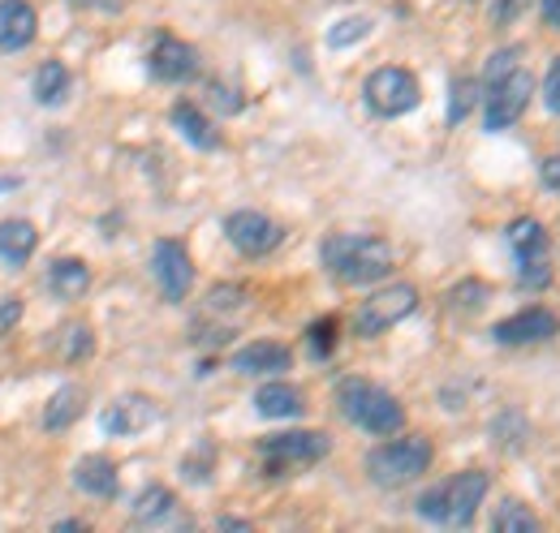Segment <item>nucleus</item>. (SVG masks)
<instances>
[{"instance_id":"28","label":"nucleus","mask_w":560,"mask_h":533,"mask_svg":"<svg viewBox=\"0 0 560 533\" xmlns=\"http://www.w3.org/2000/svg\"><path fill=\"white\" fill-rule=\"evenodd\" d=\"M337 332H341V323H337V319H315V323L306 328V344H311V353H315L319 362L337 353Z\"/></svg>"},{"instance_id":"27","label":"nucleus","mask_w":560,"mask_h":533,"mask_svg":"<svg viewBox=\"0 0 560 533\" xmlns=\"http://www.w3.org/2000/svg\"><path fill=\"white\" fill-rule=\"evenodd\" d=\"M479 104V82L475 78H453V91H448V126H462Z\"/></svg>"},{"instance_id":"3","label":"nucleus","mask_w":560,"mask_h":533,"mask_svg":"<svg viewBox=\"0 0 560 533\" xmlns=\"http://www.w3.org/2000/svg\"><path fill=\"white\" fill-rule=\"evenodd\" d=\"M337 404H341V413L350 417L353 426L366 430V435H397L406 426V408L397 404V396L384 392L371 379H358V375L337 383Z\"/></svg>"},{"instance_id":"32","label":"nucleus","mask_w":560,"mask_h":533,"mask_svg":"<svg viewBox=\"0 0 560 533\" xmlns=\"http://www.w3.org/2000/svg\"><path fill=\"white\" fill-rule=\"evenodd\" d=\"M453 301H457V306H470V310H479V306L488 301V284L470 280V284H462V288L453 293Z\"/></svg>"},{"instance_id":"15","label":"nucleus","mask_w":560,"mask_h":533,"mask_svg":"<svg viewBox=\"0 0 560 533\" xmlns=\"http://www.w3.org/2000/svg\"><path fill=\"white\" fill-rule=\"evenodd\" d=\"M229 366L237 375H284L293 366V353L280 340H250L229 357Z\"/></svg>"},{"instance_id":"12","label":"nucleus","mask_w":560,"mask_h":533,"mask_svg":"<svg viewBox=\"0 0 560 533\" xmlns=\"http://www.w3.org/2000/svg\"><path fill=\"white\" fill-rule=\"evenodd\" d=\"M557 332H560V319L548 306H526V310L500 319L491 328V340L495 344H509V348H522V344H544V340H552Z\"/></svg>"},{"instance_id":"29","label":"nucleus","mask_w":560,"mask_h":533,"mask_svg":"<svg viewBox=\"0 0 560 533\" xmlns=\"http://www.w3.org/2000/svg\"><path fill=\"white\" fill-rule=\"evenodd\" d=\"M530 4H535V0H491V13H488L491 26H513Z\"/></svg>"},{"instance_id":"4","label":"nucleus","mask_w":560,"mask_h":533,"mask_svg":"<svg viewBox=\"0 0 560 533\" xmlns=\"http://www.w3.org/2000/svg\"><path fill=\"white\" fill-rule=\"evenodd\" d=\"M504 241H509V250L517 259V284L522 288L539 293V288L552 284V246H548V228L539 220H530V215L513 220L504 228Z\"/></svg>"},{"instance_id":"22","label":"nucleus","mask_w":560,"mask_h":533,"mask_svg":"<svg viewBox=\"0 0 560 533\" xmlns=\"http://www.w3.org/2000/svg\"><path fill=\"white\" fill-rule=\"evenodd\" d=\"M78 413H82V388H57L52 400H48V408H44V430L48 435H61V430H70L73 422H78Z\"/></svg>"},{"instance_id":"13","label":"nucleus","mask_w":560,"mask_h":533,"mask_svg":"<svg viewBox=\"0 0 560 533\" xmlns=\"http://www.w3.org/2000/svg\"><path fill=\"white\" fill-rule=\"evenodd\" d=\"M155 422H160V408L151 404V396H139V392L117 396L100 413V426H104V435H113V439H135L147 426H155Z\"/></svg>"},{"instance_id":"6","label":"nucleus","mask_w":560,"mask_h":533,"mask_svg":"<svg viewBox=\"0 0 560 533\" xmlns=\"http://www.w3.org/2000/svg\"><path fill=\"white\" fill-rule=\"evenodd\" d=\"M535 99V73L526 69H509L504 78L488 82V99H483V130L500 133L513 130L522 121V112L530 108Z\"/></svg>"},{"instance_id":"39","label":"nucleus","mask_w":560,"mask_h":533,"mask_svg":"<svg viewBox=\"0 0 560 533\" xmlns=\"http://www.w3.org/2000/svg\"><path fill=\"white\" fill-rule=\"evenodd\" d=\"M539 13H544V22L560 31V0H539Z\"/></svg>"},{"instance_id":"5","label":"nucleus","mask_w":560,"mask_h":533,"mask_svg":"<svg viewBox=\"0 0 560 533\" xmlns=\"http://www.w3.org/2000/svg\"><path fill=\"white\" fill-rule=\"evenodd\" d=\"M431 465V443L422 435H401V439H384L371 457H366V473L380 486H406L422 477Z\"/></svg>"},{"instance_id":"36","label":"nucleus","mask_w":560,"mask_h":533,"mask_svg":"<svg viewBox=\"0 0 560 533\" xmlns=\"http://www.w3.org/2000/svg\"><path fill=\"white\" fill-rule=\"evenodd\" d=\"M70 4L82 13H121L126 9V0H70Z\"/></svg>"},{"instance_id":"7","label":"nucleus","mask_w":560,"mask_h":533,"mask_svg":"<svg viewBox=\"0 0 560 533\" xmlns=\"http://www.w3.org/2000/svg\"><path fill=\"white\" fill-rule=\"evenodd\" d=\"M362 99H366V108H371L375 117H406V112H415V108H419L422 86L410 69L380 66L371 78H366Z\"/></svg>"},{"instance_id":"20","label":"nucleus","mask_w":560,"mask_h":533,"mask_svg":"<svg viewBox=\"0 0 560 533\" xmlns=\"http://www.w3.org/2000/svg\"><path fill=\"white\" fill-rule=\"evenodd\" d=\"M48 288L61 301H78L91 288V266L82 263V259H57V263L48 266Z\"/></svg>"},{"instance_id":"17","label":"nucleus","mask_w":560,"mask_h":533,"mask_svg":"<svg viewBox=\"0 0 560 533\" xmlns=\"http://www.w3.org/2000/svg\"><path fill=\"white\" fill-rule=\"evenodd\" d=\"M73 486L91 499H117L121 490V477H117V465L108 457H82L73 465Z\"/></svg>"},{"instance_id":"40","label":"nucleus","mask_w":560,"mask_h":533,"mask_svg":"<svg viewBox=\"0 0 560 533\" xmlns=\"http://www.w3.org/2000/svg\"><path fill=\"white\" fill-rule=\"evenodd\" d=\"M215 530H250V521H237V517H220Z\"/></svg>"},{"instance_id":"19","label":"nucleus","mask_w":560,"mask_h":533,"mask_svg":"<svg viewBox=\"0 0 560 533\" xmlns=\"http://www.w3.org/2000/svg\"><path fill=\"white\" fill-rule=\"evenodd\" d=\"M39 246V233L31 220H4L0 224V263L4 266H26Z\"/></svg>"},{"instance_id":"2","label":"nucleus","mask_w":560,"mask_h":533,"mask_svg":"<svg viewBox=\"0 0 560 533\" xmlns=\"http://www.w3.org/2000/svg\"><path fill=\"white\" fill-rule=\"evenodd\" d=\"M491 477L483 469H466V473H453L444 477L440 486L422 490L419 495V517L427 525H444V530H466L479 512V504L488 499Z\"/></svg>"},{"instance_id":"18","label":"nucleus","mask_w":560,"mask_h":533,"mask_svg":"<svg viewBox=\"0 0 560 533\" xmlns=\"http://www.w3.org/2000/svg\"><path fill=\"white\" fill-rule=\"evenodd\" d=\"M173 126H177V133H182L190 146H199V151H215V146L224 142V138H220V126H211L190 99H177V104H173Z\"/></svg>"},{"instance_id":"1","label":"nucleus","mask_w":560,"mask_h":533,"mask_svg":"<svg viewBox=\"0 0 560 533\" xmlns=\"http://www.w3.org/2000/svg\"><path fill=\"white\" fill-rule=\"evenodd\" d=\"M319 259L341 284H375L393 271V246L371 233H332L324 237Z\"/></svg>"},{"instance_id":"10","label":"nucleus","mask_w":560,"mask_h":533,"mask_svg":"<svg viewBox=\"0 0 560 533\" xmlns=\"http://www.w3.org/2000/svg\"><path fill=\"white\" fill-rule=\"evenodd\" d=\"M224 237L246 259H264V254H272L284 241V228L272 215H264V211H233V215H224Z\"/></svg>"},{"instance_id":"26","label":"nucleus","mask_w":560,"mask_h":533,"mask_svg":"<svg viewBox=\"0 0 560 533\" xmlns=\"http://www.w3.org/2000/svg\"><path fill=\"white\" fill-rule=\"evenodd\" d=\"M375 31V22L371 17H362V13H353V17H341V22H332L328 26V48H353V44H362L366 35Z\"/></svg>"},{"instance_id":"37","label":"nucleus","mask_w":560,"mask_h":533,"mask_svg":"<svg viewBox=\"0 0 560 533\" xmlns=\"http://www.w3.org/2000/svg\"><path fill=\"white\" fill-rule=\"evenodd\" d=\"M539 181H544L552 194H560V155H548V159L539 164Z\"/></svg>"},{"instance_id":"31","label":"nucleus","mask_w":560,"mask_h":533,"mask_svg":"<svg viewBox=\"0 0 560 533\" xmlns=\"http://www.w3.org/2000/svg\"><path fill=\"white\" fill-rule=\"evenodd\" d=\"M91 348H95V340H91V328H78V323H73V328H66V357H70V362L86 357Z\"/></svg>"},{"instance_id":"30","label":"nucleus","mask_w":560,"mask_h":533,"mask_svg":"<svg viewBox=\"0 0 560 533\" xmlns=\"http://www.w3.org/2000/svg\"><path fill=\"white\" fill-rule=\"evenodd\" d=\"M539 91H544V108H548L552 117H560V57L548 66V73H544V86H539Z\"/></svg>"},{"instance_id":"23","label":"nucleus","mask_w":560,"mask_h":533,"mask_svg":"<svg viewBox=\"0 0 560 533\" xmlns=\"http://www.w3.org/2000/svg\"><path fill=\"white\" fill-rule=\"evenodd\" d=\"M31 91H35V99L44 108H57L66 99V91H70V69L61 66V61H44V66L35 69V78H31Z\"/></svg>"},{"instance_id":"24","label":"nucleus","mask_w":560,"mask_h":533,"mask_svg":"<svg viewBox=\"0 0 560 533\" xmlns=\"http://www.w3.org/2000/svg\"><path fill=\"white\" fill-rule=\"evenodd\" d=\"M173 512H177V495L168 486H147L135 499V521L139 525H164Z\"/></svg>"},{"instance_id":"33","label":"nucleus","mask_w":560,"mask_h":533,"mask_svg":"<svg viewBox=\"0 0 560 533\" xmlns=\"http://www.w3.org/2000/svg\"><path fill=\"white\" fill-rule=\"evenodd\" d=\"M517 57H522V48H504V52H495V57L488 61V82L504 78L509 69H517Z\"/></svg>"},{"instance_id":"8","label":"nucleus","mask_w":560,"mask_h":533,"mask_svg":"<svg viewBox=\"0 0 560 533\" xmlns=\"http://www.w3.org/2000/svg\"><path fill=\"white\" fill-rule=\"evenodd\" d=\"M332 452V439L319 435V430H280V435H268L259 443V457L268 473H293V469H306L315 461H324Z\"/></svg>"},{"instance_id":"14","label":"nucleus","mask_w":560,"mask_h":533,"mask_svg":"<svg viewBox=\"0 0 560 533\" xmlns=\"http://www.w3.org/2000/svg\"><path fill=\"white\" fill-rule=\"evenodd\" d=\"M147 69L160 82H186L199 73V52L177 35H155V44L147 52Z\"/></svg>"},{"instance_id":"16","label":"nucleus","mask_w":560,"mask_h":533,"mask_svg":"<svg viewBox=\"0 0 560 533\" xmlns=\"http://www.w3.org/2000/svg\"><path fill=\"white\" fill-rule=\"evenodd\" d=\"M39 35V17L26 0H0V52H22Z\"/></svg>"},{"instance_id":"34","label":"nucleus","mask_w":560,"mask_h":533,"mask_svg":"<svg viewBox=\"0 0 560 533\" xmlns=\"http://www.w3.org/2000/svg\"><path fill=\"white\" fill-rule=\"evenodd\" d=\"M242 297H246L242 284H215V288H211V306H215V310H224V306H242Z\"/></svg>"},{"instance_id":"35","label":"nucleus","mask_w":560,"mask_h":533,"mask_svg":"<svg viewBox=\"0 0 560 533\" xmlns=\"http://www.w3.org/2000/svg\"><path fill=\"white\" fill-rule=\"evenodd\" d=\"M18 319H22V301L0 293V335L13 332V328H18Z\"/></svg>"},{"instance_id":"38","label":"nucleus","mask_w":560,"mask_h":533,"mask_svg":"<svg viewBox=\"0 0 560 533\" xmlns=\"http://www.w3.org/2000/svg\"><path fill=\"white\" fill-rule=\"evenodd\" d=\"M211 99H215L224 112H237V108H242V99H237V95H224V86H220V82L211 86Z\"/></svg>"},{"instance_id":"21","label":"nucleus","mask_w":560,"mask_h":533,"mask_svg":"<svg viewBox=\"0 0 560 533\" xmlns=\"http://www.w3.org/2000/svg\"><path fill=\"white\" fill-rule=\"evenodd\" d=\"M255 408L264 417H302L306 413V400H302L298 388H289V383H264L255 392Z\"/></svg>"},{"instance_id":"9","label":"nucleus","mask_w":560,"mask_h":533,"mask_svg":"<svg viewBox=\"0 0 560 533\" xmlns=\"http://www.w3.org/2000/svg\"><path fill=\"white\" fill-rule=\"evenodd\" d=\"M419 310V288L415 284H388L380 293H371L358 315H353V332L358 335H384L393 332L401 319H410Z\"/></svg>"},{"instance_id":"25","label":"nucleus","mask_w":560,"mask_h":533,"mask_svg":"<svg viewBox=\"0 0 560 533\" xmlns=\"http://www.w3.org/2000/svg\"><path fill=\"white\" fill-rule=\"evenodd\" d=\"M491 530L495 533H539V517L522 504V499H504L491 517Z\"/></svg>"},{"instance_id":"11","label":"nucleus","mask_w":560,"mask_h":533,"mask_svg":"<svg viewBox=\"0 0 560 533\" xmlns=\"http://www.w3.org/2000/svg\"><path fill=\"white\" fill-rule=\"evenodd\" d=\"M151 271H155V284H160L164 301H186V293L195 284V263H190V254L177 237H160L151 246Z\"/></svg>"}]
</instances>
